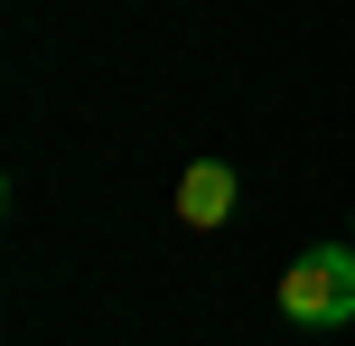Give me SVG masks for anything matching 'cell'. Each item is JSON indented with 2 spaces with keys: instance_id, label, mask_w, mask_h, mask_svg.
Masks as SVG:
<instances>
[{
  "instance_id": "cell-2",
  "label": "cell",
  "mask_w": 355,
  "mask_h": 346,
  "mask_svg": "<svg viewBox=\"0 0 355 346\" xmlns=\"http://www.w3.org/2000/svg\"><path fill=\"white\" fill-rule=\"evenodd\" d=\"M225 216H234V168H225V159H196L187 178H178V225H196V234H215Z\"/></svg>"
},
{
  "instance_id": "cell-1",
  "label": "cell",
  "mask_w": 355,
  "mask_h": 346,
  "mask_svg": "<svg viewBox=\"0 0 355 346\" xmlns=\"http://www.w3.org/2000/svg\"><path fill=\"white\" fill-rule=\"evenodd\" d=\"M281 318L290 328H346L355 318V243H309L281 272Z\"/></svg>"
}]
</instances>
